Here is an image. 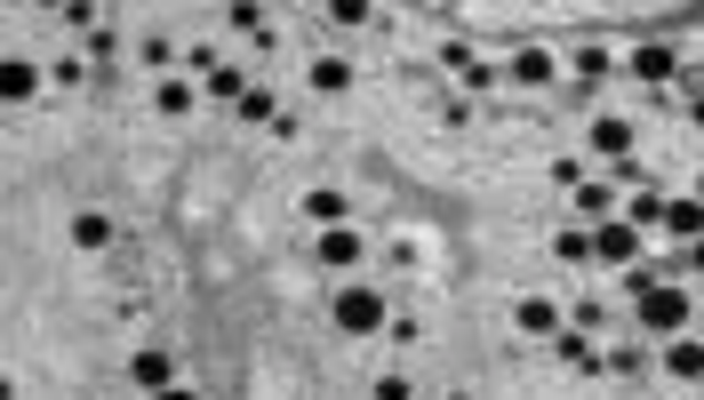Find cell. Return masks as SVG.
<instances>
[{
  "mask_svg": "<svg viewBox=\"0 0 704 400\" xmlns=\"http://www.w3.org/2000/svg\"><path fill=\"white\" fill-rule=\"evenodd\" d=\"M313 88H321V96L353 88V64H345V56H313Z\"/></svg>",
  "mask_w": 704,
  "mask_h": 400,
  "instance_id": "obj_15",
  "label": "cell"
},
{
  "mask_svg": "<svg viewBox=\"0 0 704 400\" xmlns=\"http://www.w3.org/2000/svg\"><path fill=\"white\" fill-rule=\"evenodd\" d=\"M560 264H592V232H577V224H560Z\"/></svg>",
  "mask_w": 704,
  "mask_h": 400,
  "instance_id": "obj_19",
  "label": "cell"
},
{
  "mask_svg": "<svg viewBox=\"0 0 704 400\" xmlns=\"http://www.w3.org/2000/svg\"><path fill=\"white\" fill-rule=\"evenodd\" d=\"M305 217H313L321 232H345V217H353V200H345V192H328V185H313V192H305Z\"/></svg>",
  "mask_w": 704,
  "mask_h": 400,
  "instance_id": "obj_4",
  "label": "cell"
},
{
  "mask_svg": "<svg viewBox=\"0 0 704 400\" xmlns=\"http://www.w3.org/2000/svg\"><path fill=\"white\" fill-rule=\"evenodd\" d=\"M696 200H704V177H696Z\"/></svg>",
  "mask_w": 704,
  "mask_h": 400,
  "instance_id": "obj_28",
  "label": "cell"
},
{
  "mask_svg": "<svg viewBox=\"0 0 704 400\" xmlns=\"http://www.w3.org/2000/svg\"><path fill=\"white\" fill-rule=\"evenodd\" d=\"M664 369H673L681 385H704V337H673L664 345Z\"/></svg>",
  "mask_w": 704,
  "mask_h": 400,
  "instance_id": "obj_5",
  "label": "cell"
},
{
  "mask_svg": "<svg viewBox=\"0 0 704 400\" xmlns=\"http://www.w3.org/2000/svg\"><path fill=\"white\" fill-rule=\"evenodd\" d=\"M592 264H641V224H632V217L592 224Z\"/></svg>",
  "mask_w": 704,
  "mask_h": 400,
  "instance_id": "obj_3",
  "label": "cell"
},
{
  "mask_svg": "<svg viewBox=\"0 0 704 400\" xmlns=\"http://www.w3.org/2000/svg\"><path fill=\"white\" fill-rule=\"evenodd\" d=\"M73 241H81V249H105V241H113V217H105V209H81V217H73Z\"/></svg>",
  "mask_w": 704,
  "mask_h": 400,
  "instance_id": "obj_16",
  "label": "cell"
},
{
  "mask_svg": "<svg viewBox=\"0 0 704 400\" xmlns=\"http://www.w3.org/2000/svg\"><path fill=\"white\" fill-rule=\"evenodd\" d=\"M624 217L649 232V224H664V217H673V200H664V192H632V200H624Z\"/></svg>",
  "mask_w": 704,
  "mask_h": 400,
  "instance_id": "obj_13",
  "label": "cell"
},
{
  "mask_svg": "<svg viewBox=\"0 0 704 400\" xmlns=\"http://www.w3.org/2000/svg\"><path fill=\"white\" fill-rule=\"evenodd\" d=\"M153 400H192V392H185V385H169V392H153Z\"/></svg>",
  "mask_w": 704,
  "mask_h": 400,
  "instance_id": "obj_26",
  "label": "cell"
},
{
  "mask_svg": "<svg viewBox=\"0 0 704 400\" xmlns=\"http://www.w3.org/2000/svg\"><path fill=\"white\" fill-rule=\"evenodd\" d=\"M128 377H137L145 392H169V352H160V345H153V352H137V360H128Z\"/></svg>",
  "mask_w": 704,
  "mask_h": 400,
  "instance_id": "obj_9",
  "label": "cell"
},
{
  "mask_svg": "<svg viewBox=\"0 0 704 400\" xmlns=\"http://www.w3.org/2000/svg\"><path fill=\"white\" fill-rule=\"evenodd\" d=\"M321 264H328V273H345V264H360V241H353V232H321Z\"/></svg>",
  "mask_w": 704,
  "mask_h": 400,
  "instance_id": "obj_14",
  "label": "cell"
},
{
  "mask_svg": "<svg viewBox=\"0 0 704 400\" xmlns=\"http://www.w3.org/2000/svg\"><path fill=\"white\" fill-rule=\"evenodd\" d=\"M689 264H696V281H704V241H696V249H689Z\"/></svg>",
  "mask_w": 704,
  "mask_h": 400,
  "instance_id": "obj_25",
  "label": "cell"
},
{
  "mask_svg": "<svg viewBox=\"0 0 704 400\" xmlns=\"http://www.w3.org/2000/svg\"><path fill=\"white\" fill-rule=\"evenodd\" d=\"M449 400H473V392H449Z\"/></svg>",
  "mask_w": 704,
  "mask_h": 400,
  "instance_id": "obj_27",
  "label": "cell"
},
{
  "mask_svg": "<svg viewBox=\"0 0 704 400\" xmlns=\"http://www.w3.org/2000/svg\"><path fill=\"white\" fill-rule=\"evenodd\" d=\"M224 24H232V32H256V24H264V9H256V0H232Z\"/></svg>",
  "mask_w": 704,
  "mask_h": 400,
  "instance_id": "obj_21",
  "label": "cell"
},
{
  "mask_svg": "<svg viewBox=\"0 0 704 400\" xmlns=\"http://www.w3.org/2000/svg\"><path fill=\"white\" fill-rule=\"evenodd\" d=\"M632 73H641V81H673V73H681V56L664 49V41H649V49H632Z\"/></svg>",
  "mask_w": 704,
  "mask_h": 400,
  "instance_id": "obj_8",
  "label": "cell"
},
{
  "mask_svg": "<svg viewBox=\"0 0 704 400\" xmlns=\"http://www.w3.org/2000/svg\"><path fill=\"white\" fill-rule=\"evenodd\" d=\"M377 400H409V377H377Z\"/></svg>",
  "mask_w": 704,
  "mask_h": 400,
  "instance_id": "obj_24",
  "label": "cell"
},
{
  "mask_svg": "<svg viewBox=\"0 0 704 400\" xmlns=\"http://www.w3.org/2000/svg\"><path fill=\"white\" fill-rule=\"evenodd\" d=\"M241 120H273V88H249L241 96Z\"/></svg>",
  "mask_w": 704,
  "mask_h": 400,
  "instance_id": "obj_23",
  "label": "cell"
},
{
  "mask_svg": "<svg viewBox=\"0 0 704 400\" xmlns=\"http://www.w3.org/2000/svg\"><path fill=\"white\" fill-rule=\"evenodd\" d=\"M689 320H696L689 288H649V296H641V328H649V337H681Z\"/></svg>",
  "mask_w": 704,
  "mask_h": 400,
  "instance_id": "obj_1",
  "label": "cell"
},
{
  "mask_svg": "<svg viewBox=\"0 0 704 400\" xmlns=\"http://www.w3.org/2000/svg\"><path fill=\"white\" fill-rule=\"evenodd\" d=\"M513 320L528 328V337H560V305H545V296H528V305H521Z\"/></svg>",
  "mask_w": 704,
  "mask_h": 400,
  "instance_id": "obj_11",
  "label": "cell"
},
{
  "mask_svg": "<svg viewBox=\"0 0 704 400\" xmlns=\"http://www.w3.org/2000/svg\"><path fill=\"white\" fill-rule=\"evenodd\" d=\"M321 17H328V24H345V32H360V24H377V9H368V0H328Z\"/></svg>",
  "mask_w": 704,
  "mask_h": 400,
  "instance_id": "obj_17",
  "label": "cell"
},
{
  "mask_svg": "<svg viewBox=\"0 0 704 400\" xmlns=\"http://www.w3.org/2000/svg\"><path fill=\"white\" fill-rule=\"evenodd\" d=\"M553 345H560V360H568V369H592V360H600L585 337H553Z\"/></svg>",
  "mask_w": 704,
  "mask_h": 400,
  "instance_id": "obj_22",
  "label": "cell"
},
{
  "mask_svg": "<svg viewBox=\"0 0 704 400\" xmlns=\"http://www.w3.org/2000/svg\"><path fill=\"white\" fill-rule=\"evenodd\" d=\"M153 105H160V113H192V81H160Z\"/></svg>",
  "mask_w": 704,
  "mask_h": 400,
  "instance_id": "obj_20",
  "label": "cell"
},
{
  "mask_svg": "<svg viewBox=\"0 0 704 400\" xmlns=\"http://www.w3.org/2000/svg\"><path fill=\"white\" fill-rule=\"evenodd\" d=\"M505 81H513V88H545V81H553V56H545V49H521V56L505 64Z\"/></svg>",
  "mask_w": 704,
  "mask_h": 400,
  "instance_id": "obj_6",
  "label": "cell"
},
{
  "mask_svg": "<svg viewBox=\"0 0 704 400\" xmlns=\"http://www.w3.org/2000/svg\"><path fill=\"white\" fill-rule=\"evenodd\" d=\"M32 88H41V73H32L24 56H9V64H0V96H9V105H24Z\"/></svg>",
  "mask_w": 704,
  "mask_h": 400,
  "instance_id": "obj_10",
  "label": "cell"
},
{
  "mask_svg": "<svg viewBox=\"0 0 704 400\" xmlns=\"http://www.w3.org/2000/svg\"><path fill=\"white\" fill-rule=\"evenodd\" d=\"M577 217H592V224H609V217H617V200H609V185H577Z\"/></svg>",
  "mask_w": 704,
  "mask_h": 400,
  "instance_id": "obj_18",
  "label": "cell"
},
{
  "mask_svg": "<svg viewBox=\"0 0 704 400\" xmlns=\"http://www.w3.org/2000/svg\"><path fill=\"white\" fill-rule=\"evenodd\" d=\"M592 152H609V160H624V152H632V120H617V113H600V120H592Z\"/></svg>",
  "mask_w": 704,
  "mask_h": 400,
  "instance_id": "obj_7",
  "label": "cell"
},
{
  "mask_svg": "<svg viewBox=\"0 0 704 400\" xmlns=\"http://www.w3.org/2000/svg\"><path fill=\"white\" fill-rule=\"evenodd\" d=\"M664 232H673V241H704V209H696V200H673V217H664Z\"/></svg>",
  "mask_w": 704,
  "mask_h": 400,
  "instance_id": "obj_12",
  "label": "cell"
},
{
  "mask_svg": "<svg viewBox=\"0 0 704 400\" xmlns=\"http://www.w3.org/2000/svg\"><path fill=\"white\" fill-rule=\"evenodd\" d=\"M337 328H345V337H377V328H392V313H385L377 288H345L337 296Z\"/></svg>",
  "mask_w": 704,
  "mask_h": 400,
  "instance_id": "obj_2",
  "label": "cell"
}]
</instances>
